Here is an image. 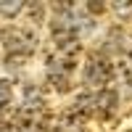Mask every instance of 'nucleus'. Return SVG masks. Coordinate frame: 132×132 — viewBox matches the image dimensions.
<instances>
[{
	"instance_id": "nucleus-9",
	"label": "nucleus",
	"mask_w": 132,
	"mask_h": 132,
	"mask_svg": "<svg viewBox=\"0 0 132 132\" xmlns=\"http://www.w3.org/2000/svg\"><path fill=\"white\" fill-rule=\"evenodd\" d=\"M87 11H93V13H101V11H103V3H95V0H93V3H87Z\"/></svg>"
},
{
	"instance_id": "nucleus-10",
	"label": "nucleus",
	"mask_w": 132,
	"mask_h": 132,
	"mask_svg": "<svg viewBox=\"0 0 132 132\" xmlns=\"http://www.w3.org/2000/svg\"><path fill=\"white\" fill-rule=\"evenodd\" d=\"M129 82H132V79H129ZM129 93H132V85H129Z\"/></svg>"
},
{
	"instance_id": "nucleus-3",
	"label": "nucleus",
	"mask_w": 132,
	"mask_h": 132,
	"mask_svg": "<svg viewBox=\"0 0 132 132\" xmlns=\"http://www.w3.org/2000/svg\"><path fill=\"white\" fill-rule=\"evenodd\" d=\"M116 103H119V95H116V90H111V87H103V90L95 95V111L101 114L103 119L114 116Z\"/></svg>"
},
{
	"instance_id": "nucleus-2",
	"label": "nucleus",
	"mask_w": 132,
	"mask_h": 132,
	"mask_svg": "<svg viewBox=\"0 0 132 132\" xmlns=\"http://www.w3.org/2000/svg\"><path fill=\"white\" fill-rule=\"evenodd\" d=\"M5 48H8V56L27 58L29 53L35 50V40H32L27 32H21V29H8L5 32Z\"/></svg>"
},
{
	"instance_id": "nucleus-5",
	"label": "nucleus",
	"mask_w": 132,
	"mask_h": 132,
	"mask_svg": "<svg viewBox=\"0 0 132 132\" xmlns=\"http://www.w3.org/2000/svg\"><path fill=\"white\" fill-rule=\"evenodd\" d=\"M21 8H24V3H21V0H0V13H3L5 19L19 16Z\"/></svg>"
},
{
	"instance_id": "nucleus-8",
	"label": "nucleus",
	"mask_w": 132,
	"mask_h": 132,
	"mask_svg": "<svg viewBox=\"0 0 132 132\" xmlns=\"http://www.w3.org/2000/svg\"><path fill=\"white\" fill-rule=\"evenodd\" d=\"M114 8L119 13H127V11H132V3H114Z\"/></svg>"
},
{
	"instance_id": "nucleus-6",
	"label": "nucleus",
	"mask_w": 132,
	"mask_h": 132,
	"mask_svg": "<svg viewBox=\"0 0 132 132\" xmlns=\"http://www.w3.org/2000/svg\"><path fill=\"white\" fill-rule=\"evenodd\" d=\"M11 98H13L11 82H8V79H0V111H3L5 106H11Z\"/></svg>"
},
{
	"instance_id": "nucleus-4",
	"label": "nucleus",
	"mask_w": 132,
	"mask_h": 132,
	"mask_svg": "<svg viewBox=\"0 0 132 132\" xmlns=\"http://www.w3.org/2000/svg\"><path fill=\"white\" fill-rule=\"evenodd\" d=\"M42 93L37 90V87H27L24 90V106H27V111H37V108H42Z\"/></svg>"
},
{
	"instance_id": "nucleus-11",
	"label": "nucleus",
	"mask_w": 132,
	"mask_h": 132,
	"mask_svg": "<svg viewBox=\"0 0 132 132\" xmlns=\"http://www.w3.org/2000/svg\"><path fill=\"white\" fill-rule=\"evenodd\" d=\"M127 132H132V129H127Z\"/></svg>"
},
{
	"instance_id": "nucleus-1",
	"label": "nucleus",
	"mask_w": 132,
	"mask_h": 132,
	"mask_svg": "<svg viewBox=\"0 0 132 132\" xmlns=\"http://www.w3.org/2000/svg\"><path fill=\"white\" fill-rule=\"evenodd\" d=\"M85 85H90V87H103L111 82V77H114V69H111V63H108L103 56H90V61L85 63Z\"/></svg>"
},
{
	"instance_id": "nucleus-7",
	"label": "nucleus",
	"mask_w": 132,
	"mask_h": 132,
	"mask_svg": "<svg viewBox=\"0 0 132 132\" xmlns=\"http://www.w3.org/2000/svg\"><path fill=\"white\" fill-rule=\"evenodd\" d=\"M122 53H124V56H127V61L132 63V42H129L127 37H122Z\"/></svg>"
}]
</instances>
